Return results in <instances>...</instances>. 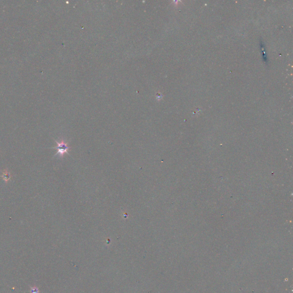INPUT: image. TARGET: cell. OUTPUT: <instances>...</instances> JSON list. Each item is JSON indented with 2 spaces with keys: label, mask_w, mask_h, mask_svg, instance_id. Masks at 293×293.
Segmentation results:
<instances>
[{
  "label": "cell",
  "mask_w": 293,
  "mask_h": 293,
  "mask_svg": "<svg viewBox=\"0 0 293 293\" xmlns=\"http://www.w3.org/2000/svg\"><path fill=\"white\" fill-rule=\"evenodd\" d=\"M55 142L57 143V146L53 147V148L58 150L56 155H58L60 157H63L65 154H69L70 147L68 146V144L65 143L63 140H61L60 142L56 140Z\"/></svg>",
  "instance_id": "obj_1"
},
{
  "label": "cell",
  "mask_w": 293,
  "mask_h": 293,
  "mask_svg": "<svg viewBox=\"0 0 293 293\" xmlns=\"http://www.w3.org/2000/svg\"><path fill=\"white\" fill-rule=\"evenodd\" d=\"M0 176L3 179V180L5 181L6 183H8V182L12 178L11 173L8 170V169H5V170H4V171L2 172V174Z\"/></svg>",
  "instance_id": "obj_2"
}]
</instances>
